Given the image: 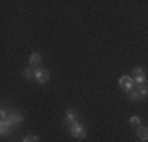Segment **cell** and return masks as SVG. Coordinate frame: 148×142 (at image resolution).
<instances>
[{"label": "cell", "instance_id": "7c38bea8", "mask_svg": "<svg viewBox=\"0 0 148 142\" xmlns=\"http://www.w3.org/2000/svg\"><path fill=\"white\" fill-rule=\"evenodd\" d=\"M129 125H131V126H140V125H142V120H140V117L139 115H131V117H129Z\"/></svg>", "mask_w": 148, "mask_h": 142}, {"label": "cell", "instance_id": "5b68a950", "mask_svg": "<svg viewBox=\"0 0 148 142\" xmlns=\"http://www.w3.org/2000/svg\"><path fill=\"white\" fill-rule=\"evenodd\" d=\"M35 81H36L38 84H46L49 81V73L47 70L44 68H36V77H35Z\"/></svg>", "mask_w": 148, "mask_h": 142}, {"label": "cell", "instance_id": "8fae6325", "mask_svg": "<svg viewBox=\"0 0 148 142\" xmlns=\"http://www.w3.org/2000/svg\"><path fill=\"white\" fill-rule=\"evenodd\" d=\"M126 95H128V98L131 99V101H139V99H142V95L139 93L137 88H134V90H131L129 93H126Z\"/></svg>", "mask_w": 148, "mask_h": 142}, {"label": "cell", "instance_id": "52a82bcc", "mask_svg": "<svg viewBox=\"0 0 148 142\" xmlns=\"http://www.w3.org/2000/svg\"><path fill=\"white\" fill-rule=\"evenodd\" d=\"M8 119L11 120L13 123H21V122H24V114H21V112H17V111H10L8 114Z\"/></svg>", "mask_w": 148, "mask_h": 142}, {"label": "cell", "instance_id": "6da1fadb", "mask_svg": "<svg viewBox=\"0 0 148 142\" xmlns=\"http://www.w3.org/2000/svg\"><path fill=\"white\" fill-rule=\"evenodd\" d=\"M68 131H69V134H71L73 137H76V139H84V137H87V134H88L87 128L84 126L82 123H79V122L69 125L68 126Z\"/></svg>", "mask_w": 148, "mask_h": 142}, {"label": "cell", "instance_id": "30bf717a", "mask_svg": "<svg viewBox=\"0 0 148 142\" xmlns=\"http://www.w3.org/2000/svg\"><path fill=\"white\" fill-rule=\"evenodd\" d=\"M24 77H25L27 81H35V77H36V68H32V66H29V68L24 70Z\"/></svg>", "mask_w": 148, "mask_h": 142}, {"label": "cell", "instance_id": "4fadbf2b", "mask_svg": "<svg viewBox=\"0 0 148 142\" xmlns=\"http://www.w3.org/2000/svg\"><path fill=\"white\" fill-rule=\"evenodd\" d=\"M136 88L139 90V93L142 95V98H143V97H148V85H147V84H143V85H136Z\"/></svg>", "mask_w": 148, "mask_h": 142}, {"label": "cell", "instance_id": "ba28073f", "mask_svg": "<svg viewBox=\"0 0 148 142\" xmlns=\"http://www.w3.org/2000/svg\"><path fill=\"white\" fill-rule=\"evenodd\" d=\"M29 63H30L32 68H38V66H40V63H41V54H40V52H32Z\"/></svg>", "mask_w": 148, "mask_h": 142}, {"label": "cell", "instance_id": "9a60e30c", "mask_svg": "<svg viewBox=\"0 0 148 142\" xmlns=\"http://www.w3.org/2000/svg\"><path fill=\"white\" fill-rule=\"evenodd\" d=\"M8 114L10 112H6V109L3 108L2 111H0V117H2V120H5V119H8Z\"/></svg>", "mask_w": 148, "mask_h": 142}, {"label": "cell", "instance_id": "5bb4252c", "mask_svg": "<svg viewBox=\"0 0 148 142\" xmlns=\"http://www.w3.org/2000/svg\"><path fill=\"white\" fill-rule=\"evenodd\" d=\"M22 142H40V137L38 136H25Z\"/></svg>", "mask_w": 148, "mask_h": 142}, {"label": "cell", "instance_id": "277c9868", "mask_svg": "<svg viewBox=\"0 0 148 142\" xmlns=\"http://www.w3.org/2000/svg\"><path fill=\"white\" fill-rule=\"evenodd\" d=\"M16 126H17V125H16V123H13L10 119L2 120V123H0V134H2V136L11 134V133H13V130H14Z\"/></svg>", "mask_w": 148, "mask_h": 142}, {"label": "cell", "instance_id": "3957f363", "mask_svg": "<svg viewBox=\"0 0 148 142\" xmlns=\"http://www.w3.org/2000/svg\"><path fill=\"white\" fill-rule=\"evenodd\" d=\"M132 79L136 85H143L147 84V73L143 68H134L132 70Z\"/></svg>", "mask_w": 148, "mask_h": 142}, {"label": "cell", "instance_id": "7a4b0ae2", "mask_svg": "<svg viewBox=\"0 0 148 142\" xmlns=\"http://www.w3.org/2000/svg\"><path fill=\"white\" fill-rule=\"evenodd\" d=\"M118 84H120V87H121L123 90L126 92V93H129L131 90H134V88H136L134 79H132V76H129V74H123V76L118 79Z\"/></svg>", "mask_w": 148, "mask_h": 142}, {"label": "cell", "instance_id": "8992f818", "mask_svg": "<svg viewBox=\"0 0 148 142\" xmlns=\"http://www.w3.org/2000/svg\"><path fill=\"white\" fill-rule=\"evenodd\" d=\"M77 122V112L73 111V109H68L65 114V126L68 128L69 125H73V123Z\"/></svg>", "mask_w": 148, "mask_h": 142}, {"label": "cell", "instance_id": "9c48e42d", "mask_svg": "<svg viewBox=\"0 0 148 142\" xmlns=\"http://www.w3.org/2000/svg\"><path fill=\"white\" fill-rule=\"evenodd\" d=\"M136 134L140 141H148V128L147 126H137L136 128Z\"/></svg>", "mask_w": 148, "mask_h": 142}]
</instances>
